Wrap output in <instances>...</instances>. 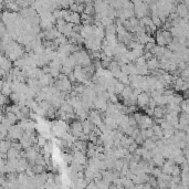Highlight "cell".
Instances as JSON below:
<instances>
[{
    "instance_id": "obj_1",
    "label": "cell",
    "mask_w": 189,
    "mask_h": 189,
    "mask_svg": "<svg viewBox=\"0 0 189 189\" xmlns=\"http://www.w3.org/2000/svg\"><path fill=\"white\" fill-rule=\"evenodd\" d=\"M149 101H150V94L145 93V92H142L137 97V105L139 107H142V109H144V107L148 106Z\"/></svg>"
},
{
    "instance_id": "obj_2",
    "label": "cell",
    "mask_w": 189,
    "mask_h": 189,
    "mask_svg": "<svg viewBox=\"0 0 189 189\" xmlns=\"http://www.w3.org/2000/svg\"><path fill=\"white\" fill-rule=\"evenodd\" d=\"M176 13L178 15V17L185 19V18H187L189 16V9L182 2V3H179V5H177V8H176Z\"/></svg>"
},
{
    "instance_id": "obj_3",
    "label": "cell",
    "mask_w": 189,
    "mask_h": 189,
    "mask_svg": "<svg viewBox=\"0 0 189 189\" xmlns=\"http://www.w3.org/2000/svg\"><path fill=\"white\" fill-rule=\"evenodd\" d=\"M73 158H74L73 162H78V164H80L82 166L86 164V156L84 155L83 152H75L74 155H73Z\"/></svg>"
},
{
    "instance_id": "obj_4",
    "label": "cell",
    "mask_w": 189,
    "mask_h": 189,
    "mask_svg": "<svg viewBox=\"0 0 189 189\" xmlns=\"http://www.w3.org/2000/svg\"><path fill=\"white\" fill-rule=\"evenodd\" d=\"M176 165L174 162V160H167L165 162V164L162 165V172L164 174H167V175H170L172 176V169H174V166Z\"/></svg>"
},
{
    "instance_id": "obj_5",
    "label": "cell",
    "mask_w": 189,
    "mask_h": 189,
    "mask_svg": "<svg viewBox=\"0 0 189 189\" xmlns=\"http://www.w3.org/2000/svg\"><path fill=\"white\" fill-rule=\"evenodd\" d=\"M155 40H156V43H157V46H162V48H165V46L167 44L165 38H164V36H162V30H159V31L156 32Z\"/></svg>"
},
{
    "instance_id": "obj_6",
    "label": "cell",
    "mask_w": 189,
    "mask_h": 189,
    "mask_svg": "<svg viewBox=\"0 0 189 189\" xmlns=\"http://www.w3.org/2000/svg\"><path fill=\"white\" fill-rule=\"evenodd\" d=\"M104 123L106 124V126L109 127V129H111V131H113V129H116L117 127H119V124H117L116 119H112V117H105Z\"/></svg>"
},
{
    "instance_id": "obj_7",
    "label": "cell",
    "mask_w": 189,
    "mask_h": 189,
    "mask_svg": "<svg viewBox=\"0 0 189 189\" xmlns=\"http://www.w3.org/2000/svg\"><path fill=\"white\" fill-rule=\"evenodd\" d=\"M153 162L155 164V166H159V167H162V165L165 164V157L162 155V154H157V155L153 156Z\"/></svg>"
},
{
    "instance_id": "obj_8",
    "label": "cell",
    "mask_w": 189,
    "mask_h": 189,
    "mask_svg": "<svg viewBox=\"0 0 189 189\" xmlns=\"http://www.w3.org/2000/svg\"><path fill=\"white\" fill-rule=\"evenodd\" d=\"M153 131H154V135L157 136V137H159L160 139H162V137H164V129L162 128V126L159 125V124H154L153 125Z\"/></svg>"
},
{
    "instance_id": "obj_9",
    "label": "cell",
    "mask_w": 189,
    "mask_h": 189,
    "mask_svg": "<svg viewBox=\"0 0 189 189\" xmlns=\"http://www.w3.org/2000/svg\"><path fill=\"white\" fill-rule=\"evenodd\" d=\"M143 147L146 148L147 150H150V152H152V150H153L155 147H157V146H156V143H155V142H153L152 139H150V138H148V139H146V141L144 142Z\"/></svg>"
},
{
    "instance_id": "obj_10",
    "label": "cell",
    "mask_w": 189,
    "mask_h": 189,
    "mask_svg": "<svg viewBox=\"0 0 189 189\" xmlns=\"http://www.w3.org/2000/svg\"><path fill=\"white\" fill-rule=\"evenodd\" d=\"M113 21H114V20L111 19L109 17H103L102 20H101V24H102L103 27L107 28V27H109V26H112V24H114Z\"/></svg>"
},
{
    "instance_id": "obj_11",
    "label": "cell",
    "mask_w": 189,
    "mask_h": 189,
    "mask_svg": "<svg viewBox=\"0 0 189 189\" xmlns=\"http://www.w3.org/2000/svg\"><path fill=\"white\" fill-rule=\"evenodd\" d=\"M6 117L9 119L10 123H11L12 125H16V123H17V121H18V117L15 113H6Z\"/></svg>"
},
{
    "instance_id": "obj_12",
    "label": "cell",
    "mask_w": 189,
    "mask_h": 189,
    "mask_svg": "<svg viewBox=\"0 0 189 189\" xmlns=\"http://www.w3.org/2000/svg\"><path fill=\"white\" fill-rule=\"evenodd\" d=\"M125 85L123 84V83L121 82H117L116 84H115V94H122V92L124 91V89H125Z\"/></svg>"
},
{
    "instance_id": "obj_13",
    "label": "cell",
    "mask_w": 189,
    "mask_h": 189,
    "mask_svg": "<svg viewBox=\"0 0 189 189\" xmlns=\"http://www.w3.org/2000/svg\"><path fill=\"white\" fill-rule=\"evenodd\" d=\"M182 168L179 167L178 165H175L174 166V169H172V176H180V172H182Z\"/></svg>"
},
{
    "instance_id": "obj_14",
    "label": "cell",
    "mask_w": 189,
    "mask_h": 189,
    "mask_svg": "<svg viewBox=\"0 0 189 189\" xmlns=\"http://www.w3.org/2000/svg\"><path fill=\"white\" fill-rule=\"evenodd\" d=\"M186 159H187V162H188V165H189V156L188 157H186Z\"/></svg>"
}]
</instances>
